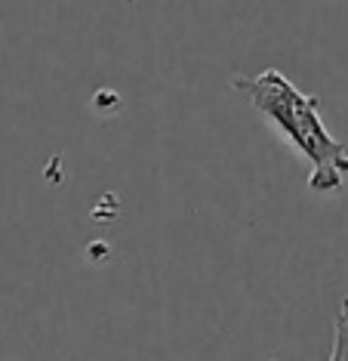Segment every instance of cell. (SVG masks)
<instances>
[{
  "mask_svg": "<svg viewBox=\"0 0 348 361\" xmlns=\"http://www.w3.org/2000/svg\"><path fill=\"white\" fill-rule=\"evenodd\" d=\"M231 87L309 161V188L314 195L342 192L348 179V149L327 130L318 96L302 93L278 68H265L253 78L237 75L231 78Z\"/></svg>",
  "mask_w": 348,
  "mask_h": 361,
  "instance_id": "1",
  "label": "cell"
},
{
  "mask_svg": "<svg viewBox=\"0 0 348 361\" xmlns=\"http://www.w3.org/2000/svg\"><path fill=\"white\" fill-rule=\"evenodd\" d=\"M330 361H348V300H342V309H339V315H336Z\"/></svg>",
  "mask_w": 348,
  "mask_h": 361,
  "instance_id": "2",
  "label": "cell"
}]
</instances>
